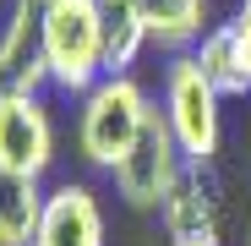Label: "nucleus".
<instances>
[{"label": "nucleus", "instance_id": "9b49d317", "mask_svg": "<svg viewBox=\"0 0 251 246\" xmlns=\"http://www.w3.org/2000/svg\"><path fill=\"white\" fill-rule=\"evenodd\" d=\"M99 11H104V27H109V71H131L142 60V50L153 44L142 0H99Z\"/></svg>", "mask_w": 251, "mask_h": 246}, {"label": "nucleus", "instance_id": "0eeeda50", "mask_svg": "<svg viewBox=\"0 0 251 246\" xmlns=\"http://www.w3.org/2000/svg\"><path fill=\"white\" fill-rule=\"evenodd\" d=\"M33 246H104V208L99 191L82 181H60L44 197V219H38Z\"/></svg>", "mask_w": 251, "mask_h": 246}, {"label": "nucleus", "instance_id": "f257e3e1", "mask_svg": "<svg viewBox=\"0 0 251 246\" xmlns=\"http://www.w3.org/2000/svg\"><path fill=\"white\" fill-rule=\"evenodd\" d=\"M38 50L50 66L55 93H88L93 82L109 77V27L99 0H50L44 27H38Z\"/></svg>", "mask_w": 251, "mask_h": 246}, {"label": "nucleus", "instance_id": "423d86ee", "mask_svg": "<svg viewBox=\"0 0 251 246\" xmlns=\"http://www.w3.org/2000/svg\"><path fill=\"white\" fill-rule=\"evenodd\" d=\"M44 6H50V0H11L6 22H0V93L44 99V88H50V66H44V50H38Z\"/></svg>", "mask_w": 251, "mask_h": 246}, {"label": "nucleus", "instance_id": "f03ea898", "mask_svg": "<svg viewBox=\"0 0 251 246\" xmlns=\"http://www.w3.org/2000/svg\"><path fill=\"white\" fill-rule=\"evenodd\" d=\"M153 120V99L131 71H109L104 82H93L82 93L76 109V153L93 170H115V164L137 148V137Z\"/></svg>", "mask_w": 251, "mask_h": 246}, {"label": "nucleus", "instance_id": "7ed1b4c3", "mask_svg": "<svg viewBox=\"0 0 251 246\" xmlns=\"http://www.w3.org/2000/svg\"><path fill=\"white\" fill-rule=\"evenodd\" d=\"M224 93L207 82V71L197 66V55H170L164 66V88H158V115L170 120V132L186 153L191 170H207L224 148Z\"/></svg>", "mask_w": 251, "mask_h": 246}, {"label": "nucleus", "instance_id": "f8f14e48", "mask_svg": "<svg viewBox=\"0 0 251 246\" xmlns=\"http://www.w3.org/2000/svg\"><path fill=\"white\" fill-rule=\"evenodd\" d=\"M170 246H224L219 230H191V235H170Z\"/></svg>", "mask_w": 251, "mask_h": 246}, {"label": "nucleus", "instance_id": "1a4fd4ad", "mask_svg": "<svg viewBox=\"0 0 251 246\" xmlns=\"http://www.w3.org/2000/svg\"><path fill=\"white\" fill-rule=\"evenodd\" d=\"M44 181L0 170V246H33L38 219H44Z\"/></svg>", "mask_w": 251, "mask_h": 246}, {"label": "nucleus", "instance_id": "9d476101", "mask_svg": "<svg viewBox=\"0 0 251 246\" xmlns=\"http://www.w3.org/2000/svg\"><path fill=\"white\" fill-rule=\"evenodd\" d=\"M142 17H148V38L170 55L197 50L202 33L213 27L207 22V0H142Z\"/></svg>", "mask_w": 251, "mask_h": 246}, {"label": "nucleus", "instance_id": "6e6552de", "mask_svg": "<svg viewBox=\"0 0 251 246\" xmlns=\"http://www.w3.org/2000/svg\"><path fill=\"white\" fill-rule=\"evenodd\" d=\"M191 55H197V66L207 71V82H213L224 99H246L251 93V33L235 17L229 22H213Z\"/></svg>", "mask_w": 251, "mask_h": 246}, {"label": "nucleus", "instance_id": "ddd939ff", "mask_svg": "<svg viewBox=\"0 0 251 246\" xmlns=\"http://www.w3.org/2000/svg\"><path fill=\"white\" fill-rule=\"evenodd\" d=\"M235 22H240V27L251 33V0H235Z\"/></svg>", "mask_w": 251, "mask_h": 246}, {"label": "nucleus", "instance_id": "20e7f679", "mask_svg": "<svg viewBox=\"0 0 251 246\" xmlns=\"http://www.w3.org/2000/svg\"><path fill=\"white\" fill-rule=\"evenodd\" d=\"M186 170L191 164H186V153H180V142L170 132V120L153 109L148 132L137 137V148L126 153L109 175H115V191H120L126 208H164V202L175 197V186L186 181Z\"/></svg>", "mask_w": 251, "mask_h": 246}, {"label": "nucleus", "instance_id": "39448f33", "mask_svg": "<svg viewBox=\"0 0 251 246\" xmlns=\"http://www.w3.org/2000/svg\"><path fill=\"white\" fill-rule=\"evenodd\" d=\"M55 164V115L44 99L0 93V170L44 181Z\"/></svg>", "mask_w": 251, "mask_h": 246}]
</instances>
